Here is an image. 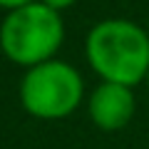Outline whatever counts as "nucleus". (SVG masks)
Returning <instances> with one entry per match:
<instances>
[{
    "mask_svg": "<svg viewBox=\"0 0 149 149\" xmlns=\"http://www.w3.org/2000/svg\"><path fill=\"white\" fill-rule=\"evenodd\" d=\"M85 57L102 82L134 87L149 72V32L122 17L102 20L87 32Z\"/></svg>",
    "mask_w": 149,
    "mask_h": 149,
    "instance_id": "nucleus-1",
    "label": "nucleus"
},
{
    "mask_svg": "<svg viewBox=\"0 0 149 149\" xmlns=\"http://www.w3.org/2000/svg\"><path fill=\"white\" fill-rule=\"evenodd\" d=\"M65 40V22L45 3H30L10 10L0 25V50L20 67H35L55 60Z\"/></svg>",
    "mask_w": 149,
    "mask_h": 149,
    "instance_id": "nucleus-2",
    "label": "nucleus"
},
{
    "mask_svg": "<svg viewBox=\"0 0 149 149\" xmlns=\"http://www.w3.org/2000/svg\"><path fill=\"white\" fill-rule=\"evenodd\" d=\"M22 109L35 119L57 122L70 117L85 100V80L77 67L62 60H47L25 70L17 87Z\"/></svg>",
    "mask_w": 149,
    "mask_h": 149,
    "instance_id": "nucleus-3",
    "label": "nucleus"
},
{
    "mask_svg": "<svg viewBox=\"0 0 149 149\" xmlns=\"http://www.w3.org/2000/svg\"><path fill=\"white\" fill-rule=\"evenodd\" d=\"M137 112L132 87L114 85V82H100L87 97V114L92 124L102 132H119L132 122Z\"/></svg>",
    "mask_w": 149,
    "mask_h": 149,
    "instance_id": "nucleus-4",
    "label": "nucleus"
},
{
    "mask_svg": "<svg viewBox=\"0 0 149 149\" xmlns=\"http://www.w3.org/2000/svg\"><path fill=\"white\" fill-rule=\"evenodd\" d=\"M40 3H45L47 8H52V10H67V8H72L77 0H40Z\"/></svg>",
    "mask_w": 149,
    "mask_h": 149,
    "instance_id": "nucleus-5",
    "label": "nucleus"
},
{
    "mask_svg": "<svg viewBox=\"0 0 149 149\" xmlns=\"http://www.w3.org/2000/svg\"><path fill=\"white\" fill-rule=\"evenodd\" d=\"M35 3V0H0V8H8V10H17V8H25Z\"/></svg>",
    "mask_w": 149,
    "mask_h": 149,
    "instance_id": "nucleus-6",
    "label": "nucleus"
},
{
    "mask_svg": "<svg viewBox=\"0 0 149 149\" xmlns=\"http://www.w3.org/2000/svg\"><path fill=\"white\" fill-rule=\"evenodd\" d=\"M147 87H149V72H147Z\"/></svg>",
    "mask_w": 149,
    "mask_h": 149,
    "instance_id": "nucleus-7",
    "label": "nucleus"
},
{
    "mask_svg": "<svg viewBox=\"0 0 149 149\" xmlns=\"http://www.w3.org/2000/svg\"><path fill=\"white\" fill-rule=\"evenodd\" d=\"M147 32H149V27H147Z\"/></svg>",
    "mask_w": 149,
    "mask_h": 149,
    "instance_id": "nucleus-8",
    "label": "nucleus"
},
{
    "mask_svg": "<svg viewBox=\"0 0 149 149\" xmlns=\"http://www.w3.org/2000/svg\"><path fill=\"white\" fill-rule=\"evenodd\" d=\"M0 52H3V50H0Z\"/></svg>",
    "mask_w": 149,
    "mask_h": 149,
    "instance_id": "nucleus-9",
    "label": "nucleus"
}]
</instances>
